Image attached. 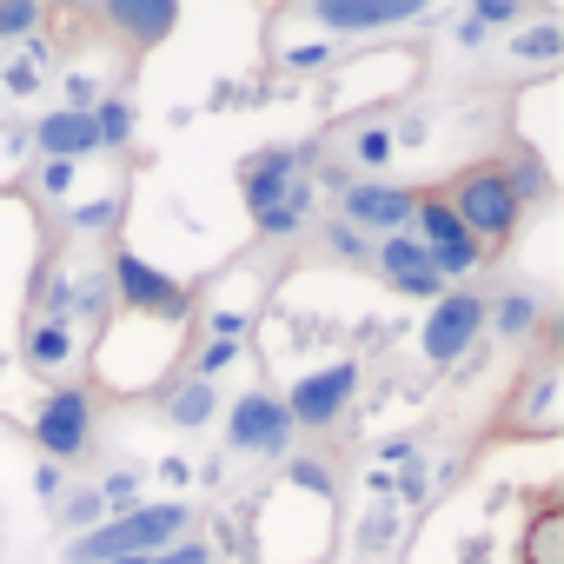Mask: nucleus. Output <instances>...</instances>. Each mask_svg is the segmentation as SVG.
<instances>
[{
    "label": "nucleus",
    "instance_id": "nucleus-1",
    "mask_svg": "<svg viewBox=\"0 0 564 564\" xmlns=\"http://www.w3.org/2000/svg\"><path fill=\"white\" fill-rule=\"evenodd\" d=\"M193 511L186 505H140V511H120L107 524H94L87 538L67 544V564H113V557H160L173 538H186Z\"/></svg>",
    "mask_w": 564,
    "mask_h": 564
},
{
    "label": "nucleus",
    "instance_id": "nucleus-2",
    "mask_svg": "<svg viewBox=\"0 0 564 564\" xmlns=\"http://www.w3.org/2000/svg\"><path fill=\"white\" fill-rule=\"evenodd\" d=\"M445 206L458 213V226H465L471 239H511L518 219H524V199L511 193V180H505L498 166H471V173H458V186H452Z\"/></svg>",
    "mask_w": 564,
    "mask_h": 564
},
{
    "label": "nucleus",
    "instance_id": "nucleus-3",
    "mask_svg": "<svg viewBox=\"0 0 564 564\" xmlns=\"http://www.w3.org/2000/svg\"><path fill=\"white\" fill-rule=\"evenodd\" d=\"M412 239L425 246V259H432V272H438V286H458V279H471L478 259H485V246L458 226V213H452L445 199H419V206H412Z\"/></svg>",
    "mask_w": 564,
    "mask_h": 564
},
{
    "label": "nucleus",
    "instance_id": "nucleus-4",
    "mask_svg": "<svg viewBox=\"0 0 564 564\" xmlns=\"http://www.w3.org/2000/svg\"><path fill=\"white\" fill-rule=\"evenodd\" d=\"M359 359H339V366H319V372H306L286 399H279V405H286V425H300V432H326L352 399H359Z\"/></svg>",
    "mask_w": 564,
    "mask_h": 564
},
{
    "label": "nucleus",
    "instance_id": "nucleus-5",
    "mask_svg": "<svg viewBox=\"0 0 564 564\" xmlns=\"http://www.w3.org/2000/svg\"><path fill=\"white\" fill-rule=\"evenodd\" d=\"M107 286H113L120 306H133V313H147V319H186V286H180V279H166L153 259H140L133 246L113 252Z\"/></svg>",
    "mask_w": 564,
    "mask_h": 564
},
{
    "label": "nucleus",
    "instance_id": "nucleus-6",
    "mask_svg": "<svg viewBox=\"0 0 564 564\" xmlns=\"http://www.w3.org/2000/svg\"><path fill=\"white\" fill-rule=\"evenodd\" d=\"M478 326H485V293L445 286V293L432 300V319H425L419 346H425V359H432V366H458V352H471Z\"/></svg>",
    "mask_w": 564,
    "mask_h": 564
},
{
    "label": "nucleus",
    "instance_id": "nucleus-7",
    "mask_svg": "<svg viewBox=\"0 0 564 564\" xmlns=\"http://www.w3.org/2000/svg\"><path fill=\"white\" fill-rule=\"evenodd\" d=\"M34 445L47 452V465L80 458V452L94 445V399H87L80 386H61L54 399H41V412H34Z\"/></svg>",
    "mask_w": 564,
    "mask_h": 564
},
{
    "label": "nucleus",
    "instance_id": "nucleus-8",
    "mask_svg": "<svg viewBox=\"0 0 564 564\" xmlns=\"http://www.w3.org/2000/svg\"><path fill=\"white\" fill-rule=\"evenodd\" d=\"M306 166H313V147H265V153H252V160L239 166L246 206H252V213H272L279 199L306 180Z\"/></svg>",
    "mask_w": 564,
    "mask_h": 564
},
{
    "label": "nucleus",
    "instance_id": "nucleus-9",
    "mask_svg": "<svg viewBox=\"0 0 564 564\" xmlns=\"http://www.w3.org/2000/svg\"><path fill=\"white\" fill-rule=\"evenodd\" d=\"M412 206H419V193H405V186H392V180H359L346 199H339V219L346 226H359L366 239L379 232H412Z\"/></svg>",
    "mask_w": 564,
    "mask_h": 564
},
{
    "label": "nucleus",
    "instance_id": "nucleus-10",
    "mask_svg": "<svg viewBox=\"0 0 564 564\" xmlns=\"http://www.w3.org/2000/svg\"><path fill=\"white\" fill-rule=\"evenodd\" d=\"M226 438H232L239 452H265V458H279V452L293 445L286 405H279L272 392H246V399H232V412H226Z\"/></svg>",
    "mask_w": 564,
    "mask_h": 564
},
{
    "label": "nucleus",
    "instance_id": "nucleus-11",
    "mask_svg": "<svg viewBox=\"0 0 564 564\" xmlns=\"http://www.w3.org/2000/svg\"><path fill=\"white\" fill-rule=\"evenodd\" d=\"M425 8L419 0H319L313 8V21L326 28V34H372V28H405V21H419Z\"/></svg>",
    "mask_w": 564,
    "mask_h": 564
},
{
    "label": "nucleus",
    "instance_id": "nucleus-12",
    "mask_svg": "<svg viewBox=\"0 0 564 564\" xmlns=\"http://www.w3.org/2000/svg\"><path fill=\"white\" fill-rule=\"evenodd\" d=\"M372 259H379V272L392 279L405 300H438V293H445L438 272H432V259H425V246H419L412 232H386V239L372 246Z\"/></svg>",
    "mask_w": 564,
    "mask_h": 564
},
{
    "label": "nucleus",
    "instance_id": "nucleus-13",
    "mask_svg": "<svg viewBox=\"0 0 564 564\" xmlns=\"http://www.w3.org/2000/svg\"><path fill=\"white\" fill-rule=\"evenodd\" d=\"M34 147L47 153V160H87V153H100V140H94V113H67V107H54V113H41L34 120Z\"/></svg>",
    "mask_w": 564,
    "mask_h": 564
},
{
    "label": "nucleus",
    "instance_id": "nucleus-14",
    "mask_svg": "<svg viewBox=\"0 0 564 564\" xmlns=\"http://www.w3.org/2000/svg\"><path fill=\"white\" fill-rule=\"evenodd\" d=\"M107 28H120L133 47H160L180 28V8L173 0H107Z\"/></svg>",
    "mask_w": 564,
    "mask_h": 564
},
{
    "label": "nucleus",
    "instance_id": "nucleus-15",
    "mask_svg": "<svg viewBox=\"0 0 564 564\" xmlns=\"http://www.w3.org/2000/svg\"><path fill=\"white\" fill-rule=\"evenodd\" d=\"M313 206H319V186H313V180H300V186L279 199L272 213H252V226H259L265 239H286V232H300V226L313 219Z\"/></svg>",
    "mask_w": 564,
    "mask_h": 564
},
{
    "label": "nucleus",
    "instance_id": "nucleus-16",
    "mask_svg": "<svg viewBox=\"0 0 564 564\" xmlns=\"http://www.w3.org/2000/svg\"><path fill=\"white\" fill-rule=\"evenodd\" d=\"M485 319L505 339H524V333H538V300L531 293H498V300H485Z\"/></svg>",
    "mask_w": 564,
    "mask_h": 564
},
{
    "label": "nucleus",
    "instance_id": "nucleus-17",
    "mask_svg": "<svg viewBox=\"0 0 564 564\" xmlns=\"http://www.w3.org/2000/svg\"><path fill=\"white\" fill-rule=\"evenodd\" d=\"M28 359H34L41 372L67 366V359H74V333H67L61 319H34V326H28Z\"/></svg>",
    "mask_w": 564,
    "mask_h": 564
},
{
    "label": "nucleus",
    "instance_id": "nucleus-18",
    "mask_svg": "<svg viewBox=\"0 0 564 564\" xmlns=\"http://www.w3.org/2000/svg\"><path fill=\"white\" fill-rule=\"evenodd\" d=\"M524 564H564V511H538L524 531Z\"/></svg>",
    "mask_w": 564,
    "mask_h": 564
},
{
    "label": "nucleus",
    "instance_id": "nucleus-19",
    "mask_svg": "<svg viewBox=\"0 0 564 564\" xmlns=\"http://www.w3.org/2000/svg\"><path fill=\"white\" fill-rule=\"evenodd\" d=\"M41 28H47V8H34V0H0V41L28 47Z\"/></svg>",
    "mask_w": 564,
    "mask_h": 564
},
{
    "label": "nucleus",
    "instance_id": "nucleus-20",
    "mask_svg": "<svg viewBox=\"0 0 564 564\" xmlns=\"http://www.w3.org/2000/svg\"><path fill=\"white\" fill-rule=\"evenodd\" d=\"M61 524H74L80 538H87L94 524H107V498H100V485H80V491H67V498H61Z\"/></svg>",
    "mask_w": 564,
    "mask_h": 564
},
{
    "label": "nucleus",
    "instance_id": "nucleus-21",
    "mask_svg": "<svg viewBox=\"0 0 564 564\" xmlns=\"http://www.w3.org/2000/svg\"><path fill=\"white\" fill-rule=\"evenodd\" d=\"M94 140L100 147H127L133 140V107L127 100H94Z\"/></svg>",
    "mask_w": 564,
    "mask_h": 564
},
{
    "label": "nucleus",
    "instance_id": "nucleus-22",
    "mask_svg": "<svg viewBox=\"0 0 564 564\" xmlns=\"http://www.w3.org/2000/svg\"><path fill=\"white\" fill-rule=\"evenodd\" d=\"M213 405H219V399H213V386H199V379H186V386L173 392V405H166V419H173V425H206V419H213Z\"/></svg>",
    "mask_w": 564,
    "mask_h": 564
},
{
    "label": "nucleus",
    "instance_id": "nucleus-23",
    "mask_svg": "<svg viewBox=\"0 0 564 564\" xmlns=\"http://www.w3.org/2000/svg\"><path fill=\"white\" fill-rule=\"evenodd\" d=\"M564 54V34L544 21V28H524V34H511V61H557Z\"/></svg>",
    "mask_w": 564,
    "mask_h": 564
},
{
    "label": "nucleus",
    "instance_id": "nucleus-24",
    "mask_svg": "<svg viewBox=\"0 0 564 564\" xmlns=\"http://www.w3.org/2000/svg\"><path fill=\"white\" fill-rule=\"evenodd\" d=\"M392 153H399V133H392V127H359V133H352V160H359V166H386Z\"/></svg>",
    "mask_w": 564,
    "mask_h": 564
},
{
    "label": "nucleus",
    "instance_id": "nucleus-25",
    "mask_svg": "<svg viewBox=\"0 0 564 564\" xmlns=\"http://www.w3.org/2000/svg\"><path fill=\"white\" fill-rule=\"evenodd\" d=\"M67 219H74L80 232H113L120 199H113V193H100V199H74V206H67Z\"/></svg>",
    "mask_w": 564,
    "mask_h": 564
},
{
    "label": "nucleus",
    "instance_id": "nucleus-26",
    "mask_svg": "<svg viewBox=\"0 0 564 564\" xmlns=\"http://www.w3.org/2000/svg\"><path fill=\"white\" fill-rule=\"evenodd\" d=\"M41 61H47V47H41V41H28V47H21V61L8 67V94H34V87H41Z\"/></svg>",
    "mask_w": 564,
    "mask_h": 564
},
{
    "label": "nucleus",
    "instance_id": "nucleus-27",
    "mask_svg": "<svg viewBox=\"0 0 564 564\" xmlns=\"http://www.w3.org/2000/svg\"><path fill=\"white\" fill-rule=\"evenodd\" d=\"M326 246H333L339 259H372V239H366L359 226H346V219H333V226H326Z\"/></svg>",
    "mask_w": 564,
    "mask_h": 564
},
{
    "label": "nucleus",
    "instance_id": "nucleus-28",
    "mask_svg": "<svg viewBox=\"0 0 564 564\" xmlns=\"http://www.w3.org/2000/svg\"><path fill=\"white\" fill-rule=\"evenodd\" d=\"M107 300H113V286H107V279H74V313H87V319H100L107 313Z\"/></svg>",
    "mask_w": 564,
    "mask_h": 564
},
{
    "label": "nucleus",
    "instance_id": "nucleus-29",
    "mask_svg": "<svg viewBox=\"0 0 564 564\" xmlns=\"http://www.w3.org/2000/svg\"><path fill=\"white\" fill-rule=\"evenodd\" d=\"M147 564H213V544L206 538H173L160 557H147Z\"/></svg>",
    "mask_w": 564,
    "mask_h": 564
},
{
    "label": "nucleus",
    "instance_id": "nucleus-30",
    "mask_svg": "<svg viewBox=\"0 0 564 564\" xmlns=\"http://www.w3.org/2000/svg\"><path fill=\"white\" fill-rule=\"evenodd\" d=\"M286 478H293L300 491H313V498H326V491H333V471H326V465H313V458H293V465H286Z\"/></svg>",
    "mask_w": 564,
    "mask_h": 564
},
{
    "label": "nucleus",
    "instance_id": "nucleus-31",
    "mask_svg": "<svg viewBox=\"0 0 564 564\" xmlns=\"http://www.w3.org/2000/svg\"><path fill=\"white\" fill-rule=\"evenodd\" d=\"M471 21H478L485 34H491V28H518V0H478Z\"/></svg>",
    "mask_w": 564,
    "mask_h": 564
},
{
    "label": "nucleus",
    "instance_id": "nucleus-32",
    "mask_svg": "<svg viewBox=\"0 0 564 564\" xmlns=\"http://www.w3.org/2000/svg\"><path fill=\"white\" fill-rule=\"evenodd\" d=\"M232 359H239V346H232V339H213V346L199 352V372H193V379H199V386H213V372H226Z\"/></svg>",
    "mask_w": 564,
    "mask_h": 564
},
{
    "label": "nucleus",
    "instance_id": "nucleus-33",
    "mask_svg": "<svg viewBox=\"0 0 564 564\" xmlns=\"http://www.w3.org/2000/svg\"><path fill=\"white\" fill-rule=\"evenodd\" d=\"M326 61H333V47H326V41H306V47H286V67H293V74H319Z\"/></svg>",
    "mask_w": 564,
    "mask_h": 564
},
{
    "label": "nucleus",
    "instance_id": "nucleus-34",
    "mask_svg": "<svg viewBox=\"0 0 564 564\" xmlns=\"http://www.w3.org/2000/svg\"><path fill=\"white\" fill-rule=\"evenodd\" d=\"M41 193L67 199V193H74V166H67V160H47V166H41Z\"/></svg>",
    "mask_w": 564,
    "mask_h": 564
},
{
    "label": "nucleus",
    "instance_id": "nucleus-35",
    "mask_svg": "<svg viewBox=\"0 0 564 564\" xmlns=\"http://www.w3.org/2000/svg\"><path fill=\"white\" fill-rule=\"evenodd\" d=\"M399 491H405V505H419V498H425V458H412V465L399 471Z\"/></svg>",
    "mask_w": 564,
    "mask_h": 564
},
{
    "label": "nucleus",
    "instance_id": "nucleus-36",
    "mask_svg": "<svg viewBox=\"0 0 564 564\" xmlns=\"http://www.w3.org/2000/svg\"><path fill=\"white\" fill-rule=\"evenodd\" d=\"M133 491H140V478H133V471H113V478L100 485V498H107V505H127Z\"/></svg>",
    "mask_w": 564,
    "mask_h": 564
},
{
    "label": "nucleus",
    "instance_id": "nucleus-37",
    "mask_svg": "<svg viewBox=\"0 0 564 564\" xmlns=\"http://www.w3.org/2000/svg\"><path fill=\"white\" fill-rule=\"evenodd\" d=\"M239 333H246V313H232V306L213 313V339H232V346H239Z\"/></svg>",
    "mask_w": 564,
    "mask_h": 564
},
{
    "label": "nucleus",
    "instance_id": "nucleus-38",
    "mask_svg": "<svg viewBox=\"0 0 564 564\" xmlns=\"http://www.w3.org/2000/svg\"><path fill=\"white\" fill-rule=\"evenodd\" d=\"M34 491L41 498H61V465H34Z\"/></svg>",
    "mask_w": 564,
    "mask_h": 564
},
{
    "label": "nucleus",
    "instance_id": "nucleus-39",
    "mask_svg": "<svg viewBox=\"0 0 564 564\" xmlns=\"http://www.w3.org/2000/svg\"><path fill=\"white\" fill-rule=\"evenodd\" d=\"M452 41H458V47H478V41H485V28H478V21H471V14H465V21H458V28H452Z\"/></svg>",
    "mask_w": 564,
    "mask_h": 564
},
{
    "label": "nucleus",
    "instance_id": "nucleus-40",
    "mask_svg": "<svg viewBox=\"0 0 564 564\" xmlns=\"http://www.w3.org/2000/svg\"><path fill=\"white\" fill-rule=\"evenodd\" d=\"M113 564H147V557H113Z\"/></svg>",
    "mask_w": 564,
    "mask_h": 564
}]
</instances>
